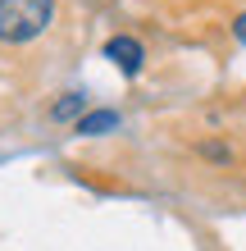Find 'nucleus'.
Masks as SVG:
<instances>
[{
	"instance_id": "obj_1",
	"label": "nucleus",
	"mask_w": 246,
	"mask_h": 251,
	"mask_svg": "<svg viewBox=\"0 0 246 251\" xmlns=\"http://www.w3.org/2000/svg\"><path fill=\"white\" fill-rule=\"evenodd\" d=\"M55 23V0H0V41L27 46Z\"/></svg>"
},
{
	"instance_id": "obj_2",
	"label": "nucleus",
	"mask_w": 246,
	"mask_h": 251,
	"mask_svg": "<svg viewBox=\"0 0 246 251\" xmlns=\"http://www.w3.org/2000/svg\"><path fill=\"white\" fill-rule=\"evenodd\" d=\"M105 60H114V69H119L123 78H137L141 64H146V50H141L137 37H110L105 41Z\"/></svg>"
},
{
	"instance_id": "obj_3",
	"label": "nucleus",
	"mask_w": 246,
	"mask_h": 251,
	"mask_svg": "<svg viewBox=\"0 0 246 251\" xmlns=\"http://www.w3.org/2000/svg\"><path fill=\"white\" fill-rule=\"evenodd\" d=\"M114 128H119V110H91L78 119V137H105Z\"/></svg>"
},
{
	"instance_id": "obj_4",
	"label": "nucleus",
	"mask_w": 246,
	"mask_h": 251,
	"mask_svg": "<svg viewBox=\"0 0 246 251\" xmlns=\"http://www.w3.org/2000/svg\"><path fill=\"white\" fill-rule=\"evenodd\" d=\"M82 105H87V100H82V92H68L64 100H60V105H55V119H78V114H82Z\"/></svg>"
},
{
	"instance_id": "obj_5",
	"label": "nucleus",
	"mask_w": 246,
	"mask_h": 251,
	"mask_svg": "<svg viewBox=\"0 0 246 251\" xmlns=\"http://www.w3.org/2000/svg\"><path fill=\"white\" fill-rule=\"evenodd\" d=\"M201 155H205V160H224V165H228V146H219V142H205Z\"/></svg>"
},
{
	"instance_id": "obj_6",
	"label": "nucleus",
	"mask_w": 246,
	"mask_h": 251,
	"mask_svg": "<svg viewBox=\"0 0 246 251\" xmlns=\"http://www.w3.org/2000/svg\"><path fill=\"white\" fill-rule=\"evenodd\" d=\"M233 37L242 41V46H246V9H242V14H237V19H233Z\"/></svg>"
}]
</instances>
